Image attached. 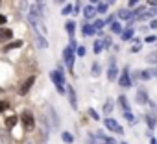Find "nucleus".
<instances>
[{"label": "nucleus", "instance_id": "7", "mask_svg": "<svg viewBox=\"0 0 157 144\" xmlns=\"http://www.w3.org/2000/svg\"><path fill=\"white\" fill-rule=\"evenodd\" d=\"M13 37V32L10 28H0V43H4V41H10Z\"/></svg>", "mask_w": 157, "mask_h": 144}, {"label": "nucleus", "instance_id": "28", "mask_svg": "<svg viewBox=\"0 0 157 144\" xmlns=\"http://www.w3.org/2000/svg\"><path fill=\"white\" fill-rule=\"evenodd\" d=\"M102 48H104L102 41H96V43H94V52H96V54H100V52H102Z\"/></svg>", "mask_w": 157, "mask_h": 144}, {"label": "nucleus", "instance_id": "32", "mask_svg": "<svg viewBox=\"0 0 157 144\" xmlns=\"http://www.w3.org/2000/svg\"><path fill=\"white\" fill-rule=\"evenodd\" d=\"M96 11H100V13H105V11H107V4H100Z\"/></svg>", "mask_w": 157, "mask_h": 144}, {"label": "nucleus", "instance_id": "17", "mask_svg": "<svg viewBox=\"0 0 157 144\" xmlns=\"http://www.w3.org/2000/svg\"><path fill=\"white\" fill-rule=\"evenodd\" d=\"M15 124H17V116H15V115H11V116L6 120V126H8V129H13V127H15Z\"/></svg>", "mask_w": 157, "mask_h": 144}, {"label": "nucleus", "instance_id": "49", "mask_svg": "<svg viewBox=\"0 0 157 144\" xmlns=\"http://www.w3.org/2000/svg\"><path fill=\"white\" fill-rule=\"evenodd\" d=\"M151 144H157V140H155V138H151Z\"/></svg>", "mask_w": 157, "mask_h": 144}, {"label": "nucleus", "instance_id": "47", "mask_svg": "<svg viewBox=\"0 0 157 144\" xmlns=\"http://www.w3.org/2000/svg\"><path fill=\"white\" fill-rule=\"evenodd\" d=\"M137 2H139V0H129V6H131V8H133V6H135V4H137Z\"/></svg>", "mask_w": 157, "mask_h": 144}, {"label": "nucleus", "instance_id": "44", "mask_svg": "<svg viewBox=\"0 0 157 144\" xmlns=\"http://www.w3.org/2000/svg\"><path fill=\"white\" fill-rule=\"evenodd\" d=\"M155 41V37L153 35H150V37H146V43H153Z\"/></svg>", "mask_w": 157, "mask_h": 144}, {"label": "nucleus", "instance_id": "9", "mask_svg": "<svg viewBox=\"0 0 157 144\" xmlns=\"http://www.w3.org/2000/svg\"><path fill=\"white\" fill-rule=\"evenodd\" d=\"M67 93H68V100H70V105H72L74 109H78V100H76V93H74V89H72V87H67Z\"/></svg>", "mask_w": 157, "mask_h": 144}, {"label": "nucleus", "instance_id": "26", "mask_svg": "<svg viewBox=\"0 0 157 144\" xmlns=\"http://www.w3.org/2000/svg\"><path fill=\"white\" fill-rule=\"evenodd\" d=\"M65 28H67V32L72 35V33H74V30H76V24H74V22H67V26H65Z\"/></svg>", "mask_w": 157, "mask_h": 144}, {"label": "nucleus", "instance_id": "46", "mask_svg": "<svg viewBox=\"0 0 157 144\" xmlns=\"http://www.w3.org/2000/svg\"><path fill=\"white\" fill-rule=\"evenodd\" d=\"M150 26H151V28H157V21H151V22H150Z\"/></svg>", "mask_w": 157, "mask_h": 144}, {"label": "nucleus", "instance_id": "43", "mask_svg": "<svg viewBox=\"0 0 157 144\" xmlns=\"http://www.w3.org/2000/svg\"><path fill=\"white\" fill-rule=\"evenodd\" d=\"M113 19H115V17H113V15H111V17H107V19H105V21H104V22H105V24H109V22H113Z\"/></svg>", "mask_w": 157, "mask_h": 144}, {"label": "nucleus", "instance_id": "15", "mask_svg": "<svg viewBox=\"0 0 157 144\" xmlns=\"http://www.w3.org/2000/svg\"><path fill=\"white\" fill-rule=\"evenodd\" d=\"M118 17H120V19H128V21H129V19H133V13H131V11H128V9H120V11H118Z\"/></svg>", "mask_w": 157, "mask_h": 144}, {"label": "nucleus", "instance_id": "11", "mask_svg": "<svg viewBox=\"0 0 157 144\" xmlns=\"http://www.w3.org/2000/svg\"><path fill=\"white\" fill-rule=\"evenodd\" d=\"M83 15H85L87 19H93V17L96 15V8H93V6H87V8L83 9Z\"/></svg>", "mask_w": 157, "mask_h": 144}, {"label": "nucleus", "instance_id": "23", "mask_svg": "<svg viewBox=\"0 0 157 144\" xmlns=\"http://www.w3.org/2000/svg\"><path fill=\"white\" fill-rule=\"evenodd\" d=\"M131 37H133V30H131V28H128L126 32H122V39H124V41H128V39H131Z\"/></svg>", "mask_w": 157, "mask_h": 144}, {"label": "nucleus", "instance_id": "20", "mask_svg": "<svg viewBox=\"0 0 157 144\" xmlns=\"http://www.w3.org/2000/svg\"><path fill=\"white\" fill-rule=\"evenodd\" d=\"M146 61H148V63H153V65H157V50H155V52H151V54H148Z\"/></svg>", "mask_w": 157, "mask_h": 144}, {"label": "nucleus", "instance_id": "14", "mask_svg": "<svg viewBox=\"0 0 157 144\" xmlns=\"http://www.w3.org/2000/svg\"><path fill=\"white\" fill-rule=\"evenodd\" d=\"M19 46H22V41H13V43H8L4 50L8 52V50H15V48H19Z\"/></svg>", "mask_w": 157, "mask_h": 144}, {"label": "nucleus", "instance_id": "40", "mask_svg": "<svg viewBox=\"0 0 157 144\" xmlns=\"http://www.w3.org/2000/svg\"><path fill=\"white\" fill-rule=\"evenodd\" d=\"M93 74H94V76H98V74H100V66H98V65H94V66H93Z\"/></svg>", "mask_w": 157, "mask_h": 144}, {"label": "nucleus", "instance_id": "19", "mask_svg": "<svg viewBox=\"0 0 157 144\" xmlns=\"http://www.w3.org/2000/svg\"><path fill=\"white\" fill-rule=\"evenodd\" d=\"M41 126H43V140H46V137H48V124H46L44 118H41Z\"/></svg>", "mask_w": 157, "mask_h": 144}, {"label": "nucleus", "instance_id": "4", "mask_svg": "<svg viewBox=\"0 0 157 144\" xmlns=\"http://www.w3.org/2000/svg\"><path fill=\"white\" fill-rule=\"evenodd\" d=\"M63 59H65L67 66L72 68V65H74V50H72V48H65V52H63Z\"/></svg>", "mask_w": 157, "mask_h": 144}, {"label": "nucleus", "instance_id": "42", "mask_svg": "<svg viewBox=\"0 0 157 144\" xmlns=\"http://www.w3.org/2000/svg\"><path fill=\"white\" fill-rule=\"evenodd\" d=\"M102 44H104V46H109V44H111V39H109V37H105V39L102 41Z\"/></svg>", "mask_w": 157, "mask_h": 144}, {"label": "nucleus", "instance_id": "12", "mask_svg": "<svg viewBox=\"0 0 157 144\" xmlns=\"http://www.w3.org/2000/svg\"><path fill=\"white\" fill-rule=\"evenodd\" d=\"M107 76H109V80L113 81V80H117V66H115V63L111 61V65H109V72H107Z\"/></svg>", "mask_w": 157, "mask_h": 144}, {"label": "nucleus", "instance_id": "52", "mask_svg": "<svg viewBox=\"0 0 157 144\" xmlns=\"http://www.w3.org/2000/svg\"><path fill=\"white\" fill-rule=\"evenodd\" d=\"M57 2H63V0H57Z\"/></svg>", "mask_w": 157, "mask_h": 144}, {"label": "nucleus", "instance_id": "33", "mask_svg": "<svg viewBox=\"0 0 157 144\" xmlns=\"http://www.w3.org/2000/svg\"><path fill=\"white\" fill-rule=\"evenodd\" d=\"M70 11H72V6H65V8L61 9V13H63V15H68Z\"/></svg>", "mask_w": 157, "mask_h": 144}, {"label": "nucleus", "instance_id": "39", "mask_svg": "<svg viewBox=\"0 0 157 144\" xmlns=\"http://www.w3.org/2000/svg\"><path fill=\"white\" fill-rule=\"evenodd\" d=\"M76 52H78V55H85V48H83V46H78Z\"/></svg>", "mask_w": 157, "mask_h": 144}, {"label": "nucleus", "instance_id": "24", "mask_svg": "<svg viewBox=\"0 0 157 144\" xmlns=\"http://www.w3.org/2000/svg\"><path fill=\"white\" fill-rule=\"evenodd\" d=\"M111 111H113V100H107V102H105V107H104V113L109 115Z\"/></svg>", "mask_w": 157, "mask_h": 144}, {"label": "nucleus", "instance_id": "54", "mask_svg": "<svg viewBox=\"0 0 157 144\" xmlns=\"http://www.w3.org/2000/svg\"><path fill=\"white\" fill-rule=\"evenodd\" d=\"M122 144H126V142H122Z\"/></svg>", "mask_w": 157, "mask_h": 144}, {"label": "nucleus", "instance_id": "22", "mask_svg": "<svg viewBox=\"0 0 157 144\" xmlns=\"http://www.w3.org/2000/svg\"><path fill=\"white\" fill-rule=\"evenodd\" d=\"M111 30H113V33H122V26L118 22H111Z\"/></svg>", "mask_w": 157, "mask_h": 144}, {"label": "nucleus", "instance_id": "27", "mask_svg": "<svg viewBox=\"0 0 157 144\" xmlns=\"http://www.w3.org/2000/svg\"><path fill=\"white\" fill-rule=\"evenodd\" d=\"M146 124H148L150 129H153V127H155V120H153V116H146Z\"/></svg>", "mask_w": 157, "mask_h": 144}, {"label": "nucleus", "instance_id": "5", "mask_svg": "<svg viewBox=\"0 0 157 144\" xmlns=\"http://www.w3.org/2000/svg\"><path fill=\"white\" fill-rule=\"evenodd\" d=\"M33 81H35V78H33V76H30V78H28V80H26V81L21 85V91H19V94H22V96H24V94H28V91L32 89Z\"/></svg>", "mask_w": 157, "mask_h": 144}, {"label": "nucleus", "instance_id": "50", "mask_svg": "<svg viewBox=\"0 0 157 144\" xmlns=\"http://www.w3.org/2000/svg\"><path fill=\"white\" fill-rule=\"evenodd\" d=\"M153 74H155V76H157V68H155V70H153Z\"/></svg>", "mask_w": 157, "mask_h": 144}, {"label": "nucleus", "instance_id": "2", "mask_svg": "<svg viewBox=\"0 0 157 144\" xmlns=\"http://www.w3.org/2000/svg\"><path fill=\"white\" fill-rule=\"evenodd\" d=\"M22 124H24V127L26 129H33L35 127V120H33V115L32 113H22Z\"/></svg>", "mask_w": 157, "mask_h": 144}, {"label": "nucleus", "instance_id": "8", "mask_svg": "<svg viewBox=\"0 0 157 144\" xmlns=\"http://www.w3.org/2000/svg\"><path fill=\"white\" fill-rule=\"evenodd\" d=\"M96 138H98V140H100L102 144H117V142H115V138L107 137V135H105L104 131H98V137H96Z\"/></svg>", "mask_w": 157, "mask_h": 144}, {"label": "nucleus", "instance_id": "29", "mask_svg": "<svg viewBox=\"0 0 157 144\" xmlns=\"http://www.w3.org/2000/svg\"><path fill=\"white\" fill-rule=\"evenodd\" d=\"M0 144H8V137H6V131H0Z\"/></svg>", "mask_w": 157, "mask_h": 144}, {"label": "nucleus", "instance_id": "45", "mask_svg": "<svg viewBox=\"0 0 157 144\" xmlns=\"http://www.w3.org/2000/svg\"><path fill=\"white\" fill-rule=\"evenodd\" d=\"M6 21H8V19H6V17H4V15H0V24H4V22H6Z\"/></svg>", "mask_w": 157, "mask_h": 144}, {"label": "nucleus", "instance_id": "31", "mask_svg": "<svg viewBox=\"0 0 157 144\" xmlns=\"http://www.w3.org/2000/svg\"><path fill=\"white\" fill-rule=\"evenodd\" d=\"M140 76H142V80H150L151 72H150V70H142V72H140Z\"/></svg>", "mask_w": 157, "mask_h": 144}, {"label": "nucleus", "instance_id": "3", "mask_svg": "<svg viewBox=\"0 0 157 144\" xmlns=\"http://www.w3.org/2000/svg\"><path fill=\"white\" fill-rule=\"evenodd\" d=\"M104 122H105V127H107V129H111V131H115V133H118V135L124 133V129L117 124V120H113V118H105Z\"/></svg>", "mask_w": 157, "mask_h": 144}, {"label": "nucleus", "instance_id": "1", "mask_svg": "<svg viewBox=\"0 0 157 144\" xmlns=\"http://www.w3.org/2000/svg\"><path fill=\"white\" fill-rule=\"evenodd\" d=\"M50 78H52V81L56 83L59 94H65V87H63L65 78H63V72H61V70H54V72H50Z\"/></svg>", "mask_w": 157, "mask_h": 144}, {"label": "nucleus", "instance_id": "25", "mask_svg": "<svg viewBox=\"0 0 157 144\" xmlns=\"http://www.w3.org/2000/svg\"><path fill=\"white\" fill-rule=\"evenodd\" d=\"M61 138H63V140H65V142H67V144H70V142H72V140H74V137H72V135H70V133H68V131H65V133H63V135H61Z\"/></svg>", "mask_w": 157, "mask_h": 144}, {"label": "nucleus", "instance_id": "41", "mask_svg": "<svg viewBox=\"0 0 157 144\" xmlns=\"http://www.w3.org/2000/svg\"><path fill=\"white\" fill-rule=\"evenodd\" d=\"M144 11H146V8H139V9H135V13H133V15H142Z\"/></svg>", "mask_w": 157, "mask_h": 144}, {"label": "nucleus", "instance_id": "13", "mask_svg": "<svg viewBox=\"0 0 157 144\" xmlns=\"http://www.w3.org/2000/svg\"><path fill=\"white\" fill-rule=\"evenodd\" d=\"M137 102H139V104H146V102H148L146 91H139V93H137Z\"/></svg>", "mask_w": 157, "mask_h": 144}, {"label": "nucleus", "instance_id": "30", "mask_svg": "<svg viewBox=\"0 0 157 144\" xmlns=\"http://www.w3.org/2000/svg\"><path fill=\"white\" fill-rule=\"evenodd\" d=\"M104 26H105V22H104V21H96V22H94V26H93V28H94V30H102V28H104Z\"/></svg>", "mask_w": 157, "mask_h": 144}, {"label": "nucleus", "instance_id": "36", "mask_svg": "<svg viewBox=\"0 0 157 144\" xmlns=\"http://www.w3.org/2000/svg\"><path fill=\"white\" fill-rule=\"evenodd\" d=\"M87 144H98V142H96V137L89 135V137H87Z\"/></svg>", "mask_w": 157, "mask_h": 144}, {"label": "nucleus", "instance_id": "37", "mask_svg": "<svg viewBox=\"0 0 157 144\" xmlns=\"http://www.w3.org/2000/svg\"><path fill=\"white\" fill-rule=\"evenodd\" d=\"M8 107H10V104H8V102H0V111H6Z\"/></svg>", "mask_w": 157, "mask_h": 144}, {"label": "nucleus", "instance_id": "53", "mask_svg": "<svg viewBox=\"0 0 157 144\" xmlns=\"http://www.w3.org/2000/svg\"><path fill=\"white\" fill-rule=\"evenodd\" d=\"M0 6H2V2H0Z\"/></svg>", "mask_w": 157, "mask_h": 144}, {"label": "nucleus", "instance_id": "35", "mask_svg": "<svg viewBox=\"0 0 157 144\" xmlns=\"http://www.w3.org/2000/svg\"><path fill=\"white\" fill-rule=\"evenodd\" d=\"M126 118H128V120H129V124H131V126H133V124H135V116H133V115H131V113H126Z\"/></svg>", "mask_w": 157, "mask_h": 144}, {"label": "nucleus", "instance_id": "16", "mask_svg": "<svg viewBox=\"0 0 157 144\" xmlns=\"http://www.w3.org/2000/svg\"><path fill=\"white\" fill-rule=\"evenodd\" d=\"M118 102H120V105H122V109H124V113H129V104H128V100H126V96H120V98H118Z\"/></svg>", "mask_w": 157, "mask_h": 144}, {"label": "nucleus", "instance_id": "6", "mask_svg": "<svg viewBox=\"0 0 157 144\" xmlns=\"http://www.w3.org/2000/svg\"><path fill=\"white\" fill-rule=\"evenodd\" d=\"M118 83H120L122 87H129V85H131V80H129V68H124V72H122V76H120Z\"/></svg>", "mask_w": 157, "mask_h": 144}, {"label": "nucleus", "instance_id": "34", "mask_svg": "<svg viewBox=\"0 0 157 144\" xmlns=\"http://www.w3.org/2000/svg\"><path fill=\"white\" fill-rule=\"evenodd\" d=\"M139 50H140V44H139V43H135V44L131 46V54H137Z\"/></svg>", "mask_w": 157, "mask_h": 144}, {"label": "nucleus", "instance_id": "18", "mask_svg": "<svg viewBox=\"0 0 157 144\" xmlns=\"http://www.w3.org/2000/svg\"><path fill=\"white\" fill-rule=\"evenodd\" d=\"M94 32H96V30H94L91 24H85V26H83V35L89 37V35H94Z\"/></svg>", "mask_w": 157, "mask_h": 144}, {"label": "nucleus", "instance_id": "10", "mask_svg": "<svg viewBox=\"0 0 157 144\" xmlns=\"http://www.w3.org/2000/svg\"><path fill=\"white\" fill-rule=\"evenodd\" d=\"M35 41H37V46H39L41 50H44V48L48 46V43H46V39H44L43 35H39V33H35Z\"/></svg>", "mask_w": 157, "mask_h": 144}, {"label": "nucleus", "instance_id": "48", "mask_svg": "<svg viewBox=\"0 0 157 144\" xmlns=\"http://www.w3.org/2000/svg\"><path fill=\"white\" fill-rule=\"evenodd\" d=\"M115 2V0H105V4H113Z\"/></svg>", "mask_w": 157, "mask_h": 144}, {"label": "nucleus", "instance_id": "38", "mask_svg": "<svg viewBox=\"0 0 157 144\" xmlns=\"http://www.w3.org/2000/svg\"><path fill=\"white\" fill-rule=\"evenodd\" d=\"M89 115H91V116H93L94 120H98V113H96L94 109H89Z\"/></svg>", "mask_w": 157, "mask_h": 144}, {"label": "nucleus", "instance_id": "51", "mask_svg": "<svg viewBox=\"0 0 157 144\" xmlns=\"http://www.w3.org/2000/svg\"><path fill=\"white\" fill-rule=\"evenodd\" d=\"M91 2H98V0H91Z\"/></svg>", "mask_w": 157, "mask_h": 144}, {"label": "nucleus", "instance_id": "21", "mask_svg": "<svg viewBox=\"0 0 157 144\" xmlns=\"http://www.w3.org/2000/svg\"><path fill=\"white\" fill-rule=\"evenodd\" d=\"M50 116H52V124H54V127H57L59 126V120H57V115H56V111H54V107H50Z\"/></svg>", "mask_w": 157, "mask_h": 144}]
</instances>
